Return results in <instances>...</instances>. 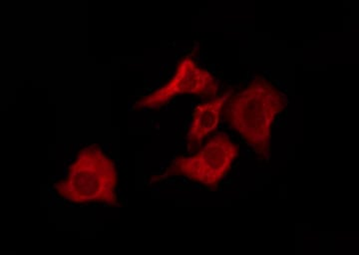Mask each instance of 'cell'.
Wrapping results in <instances>:
<instances>
[{
    "label": "cell",
    "mask_w": 359,
    "mask_h": 255,
    "mask_svg": "<svg viewBox=\"0 0 359 255\" xmlns=\"http://www.w3.org/2000/svg\"><path fill=\"white\" fill-rule=\"evenodd\" d=\"M229 94L214 98L208 102L201 104L193 113L192 122L189 130L188 141L191 144L201 143L208 135L218 127L219 117Z\"/></svg>",
    "instance_id": "obj_5"
},
{
    "label": "cell",
    "mask_w": 359,
    "mask_h": 255,
    "mask_svg": "<svg viewBox=\"0 0 359 255\" xmlns=\"http://www.w3.org/2000/svg\"><path fill=\"white\" fill-rule=\"evenodd\" d=\"M117 184L114 162L100 148L90 146L80 151L55 190L61 198L74 204L114 205Z\"/></svg>",
    "instance_id": "obj_2"
},
{
    "label": "cell",
    "mask_w": 359,
    "mask_h": 255,
    "mask_svg": "<svg viewBox=\"0 0 359 255\" xmlns=\"http://www.w3.org/2000/svg\"><path fill=\"white\" fill-rule=\"evenodd\" d=\"M238 149L226 135L219 134L191 157L180 158L168 174H180L208 186L218 185L237 159Z\"/></svg>",
    "instance_id": "obj_3"
},
{
    "label": "cell",
    "mask_w": 359,
    "mask_h": 255,
    "mask_svg": "<svg viewBox=\"0 0 359 255\" xmlns=\"http://www.w3.org/2000/svg\"><path fill=\"white\" fill-rule=\"evenodd\" d=\"M218 82L209 71L201 68L193 59L186 57L180 61L174 76L150 95L136 104L137 108H159L171 99L182 94L215 96Z\"/></svg>",
    "instance_id": "obj_4"
},
{
    "label": "cell",
    "mask_w": 359,
    "mask_h": 255,
    "mask_svg": "<svg viewBox=\"0 0 359 255\" xmlns=\"http://www.w3.org/2000/svg\"><path fill=\"white\" fill-rule=\"evenodd\" d=\"M285 106L287 100L282 92L259 77L231 99L226 121L257 155L264 156L269 151L273 123Z\"/></svg>",
    "instance_id": "obj_1"
}]
</instances>
